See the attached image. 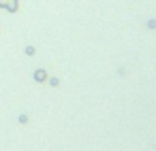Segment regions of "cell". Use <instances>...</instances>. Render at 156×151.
<instances>
[{"label": "cell", "mask_w": 156, "mask_h": 151, "mask_svg": "<svg viewBox=\"0 0 156 151\" xmlns=\"http://www.w3.org/2000/svg\"><path fill=\"white\" fill-rule=\"evenodd\" d=\"M34 81H39V83H43V81H47V72H45L43 68H39V70H34Z\"/></svg>", "instance_id": "7a4b0ae2"}, {"label": "cell", "mask_w": 156, "mask_h": 151, "mask_svg": "<svg viewBox=\"0 0 156 151\" xmlns=\"http://www.w3.org/2000/svg\"><path fill=\"white\" fill-rule=\"evenodd\" d=\"M26 53L28 55H34V47H26Z\"/></svg>", "instance_id": "3957f363"}, {"label": "cell", "mask_w": 156, "mask_h": 151, "mask_svg": "<svg viewBox=\"0 0 156 151\" xmlns=\"http://www.w3.org/2000/svg\"><path fill=\"white\" fill-rule=\"evenodd\" d=\"M0 9H5V11H9V13H17L20 0H0Z\"/></svg>", "instance_id": "6da1fadb"}]
</instances>
